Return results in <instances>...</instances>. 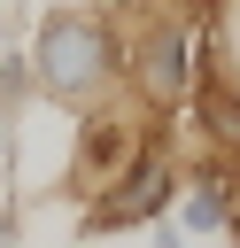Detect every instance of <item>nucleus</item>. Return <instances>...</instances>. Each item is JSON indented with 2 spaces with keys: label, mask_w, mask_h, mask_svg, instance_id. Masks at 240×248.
<instances>
[{
  "label": "nucleus",
  "mask_w": 240,
  "mask_h": 248,
  "mask_svg": "<svg viewBox=\"0 0 240 248\" xmlns=\"http://www.w3.org/2000/svg\"><path fill=\"white\" fill-rule=\"evenodd\" d=\"M147 248H201V240H186L170 217H155V225H147Z\"/></svg>",
  "instance_id": "nucleus-5"
},
{
  "label": "nucleus",
  "mask_w": 240,
  "mask_h": 248,
  "mask_svg": "<svg viewBox=\"0 0 240 248\" xmlns=\"http://www.w3.org/2000/svg\"><path fill=\"white\" fill-rule=\"evenodd\" d=\"M0 46H8V16H0Z\"/></svg>",
  "instance_id": "nucleus-9"
},
{
  "label": "nucleus",
  "mask_w": 240,
  "mask_h": 248,
  "mask_svg": "<svg viewBox=\"0 0 240 248\" xmlns=\"http://www.w3.org/2000/svg\"><path fill=\"white\" fill-rule=\"evenodd\" d=\"M170 124H178V116H147L139 155L124 163L116 186H101V194L85 202L77 232H93V240H101V232H147L155 217L178 209V194H186V163H178V147H170Z\"/></svg>",
  "instance_id": "nucleus-3"
},
{
  "label": "nucleus",
  "mask_w": 240,
  "mask_h": 248,
  "mask_svg": "<svg viewBox=\"0 0 240 248\" xmlns=\"http://www.w3.org/2000/svg\"><path fill=\"white\" fill-rule=\"evenodd\" d=\"M8 186H15V124H0V202H8Z\"/></svg>",
  "instance_id": "nucleus-7"
},
{
  "label": "nucleus",
  "mask_w": 240,
  "mask_h": 248,
  "mask_svg": "<svg viewBox=\"0 0 240 248\" xmlns=\"http://www.w3.org/2000/svg\"><path fill=\"white\" fill-rule=\"evenodd\" d=\"M23 54H31V78H39V101H54L70 116L124 93V31H116L108 0H46L31 16Z\"/></svg>",
  "instance_id": "nucleus-1"
},
{
  "label": "nucleus",
  "mask_w": 240,
  "mask_h": 248,
  "mask_svg": "<svg viewBox=\"0 0 240 248\" xmlns=\"http://www.w3.org/2000/svg\"><path fill=\"white\" fill-rule=\"evenodd\" d=\"M201 248H225V240H201Z\"/></svg>",
  "instance_id": "nucleus-10"
},
{
  "label": "nucleus",
  "mask_w": 240,
  "mask_h": 248,
  "mask_svg": "<svg viewBox=\"0 0 240 248\" xmlns=\"http://www.w3.org/2000/svg\"><path fill=\"white\" fill-rule=\"evenodd\" d=\"M139 132H147V108H139L132 93L77 108V124H70V155H62V178H54V186H62L70 202H93L101 186L124 178V163L139 155Z\"/></svg>",
  "instance_id": "nucleus-4"
},
{
  "label": "nucleus",
  "mask_w": 240,
  "mask_h": 248,
  "mask_svg": "<svg viewBox=\"0 0 240 248\" xmlns=\"http://www.w3.org/2000/svg\"><path fill=\"white\" fill-rule=\"evenodd\" d=\"M15 240H23V202L8 194V202H0V248H15Z\"/></svg>",
  "instance_id": "nucleus-6"
},
{
  "label": "nucleus",
  "mask_w": 240,
  "mask_h": 248,
  "mask_svg": "<svg viewBox=\"0 0 240 248\" xmlns=\"http://www.w3.org/2000/svg\"><path fill=\"white\" fill-rule=\"evenodd\" d=\"M116 31H124V93H132L147 116H186L201 31H194L186 16H170L163 0H124V8H116Z\"/></svg>",
  "instance_id": "nucleus-2"
},
{
  "label": "nucleus",
  "mask_w": 240,
  "mask_h": 248,
  "mask_svg": "<svg viewBox=\"0 0 240 248\" xmlns=\"http://www.w3.org/2000/svg\"><path fill=\"white\" fill-rule=\"evenodd\" d=\"M225 240H232V248H240V217H232V232H225Z\"/></svg>",
  "instance_id": "nucleus-8"
}]
</instances>
